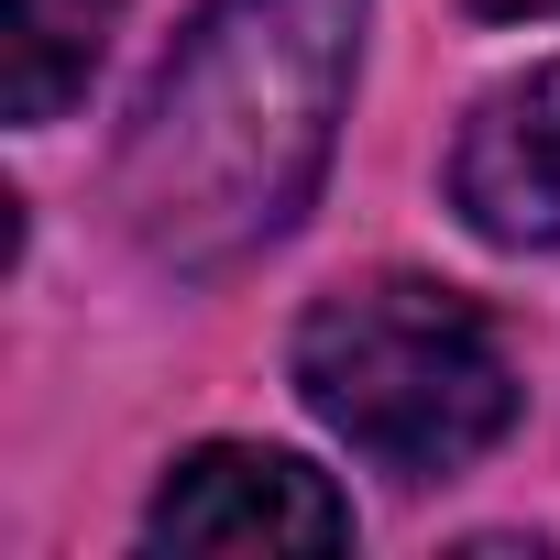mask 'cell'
I'll return each mask as SVG.
<instances>
[{"instance_id":"obj_3","label":"cell","mask_w":560,"mask_h":560,"mask_svg":"<svg viewBox=\"0 0 560 560\" xmlns=\"http://www.w3.org/2000/svg\"><path fill=\"white\" fill-rule=\"evenodd\" d=\"M143 549H352V494L264 440H209L165 462L143 505Z\"/></svg>"},{"instance_id":"obj_4","label":"cell","mask_w":560,"mask_h":560,"mask_svg":"<svg viewBox=\"0 0 560 560\" xmlns=\"http://www.w3.org/2000/svg\"><path fill=\"white\" fill-rule=\"evenodd\" d=\"M451 209L494 253L560 242V56L472 100V121L451 143Z\"/></svg>"},{"instance_id":"obj_1","label":"cell","mask_w":560,"mask_h":560,"mask_svg":"<svg viewBox=\"0 0 560 560\" xmlns=\"http://www.w3.org/2000/svg\"><path fill=\"white\" fill-rule=\"evenodd\" d=\"M363 23L374 0H198L110 154L121 242L165 275H231L275 253L341 154Z\"/></svg>"},{"instance_id":"obj_5","label":"cell","mask_w":560,"mask_h":560,"mask_svg":"<svg viewBox=\"0 0 560 560\" xmlns=\"http://www.w3.org/2000/svg\"><path fill=\"white\" fill-rule=\"evenodd\" d=\"M121 0H12V121L45 132L110 56Z\"/></svg>"},{"instance_id":"obj_2","label":"cell","mask_w":560,"mask_h":560,"mask_svg":"<svg viewBox=\"0 0 560 560\" xmlns=\"http://www.w3.org/2000/svg\"><path fill=\"white\" fill-rule=\"evenodd\" d=\"M287 374H298L308 418L396 483L472 472L527 407L505 330L440 275H352V287H330L298 319Z\"/></svg>"},{"instance_id":"obj_6","label":"cell","mask_w":560,"mask_h":560,"mask_svg":"<svg viewBox=\"0 0 560 560\" xmlns=\"http://www.w3.org/2000/svg\"><path fill=\"white\" fill-rule=\"evenodd\" d=\"M472 12H483V23H549L560 0H472Z\"/></svg>"}]
</instances>
